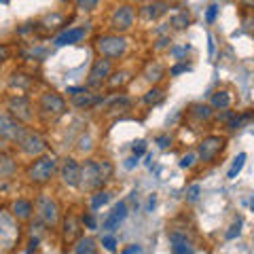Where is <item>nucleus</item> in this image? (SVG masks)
<instances>
[{
  "instance_id": "37",
  "label": "nucleus",
  "mask_w": 254,
  "mask_h": 254,
  "mask_svg": "<svg viewBox=\"0 0 254 254\" xmlns=\"http://www.w3.org/2000/svg\"><path fill=\"white\" fill-rule=\"evenodd\" d=\"M195 161H197V153H189V155H185L180 159V168L189 170V168H193V165H195Z\"/></svg>"
},
{
  "instance_id": "29",
  "label": "nucleus",
  "mask_w": 254,
  "mask_h": 254,
  "mask_svg": "<svg viewBox=\"0 0 254 254\" xmlns=\"http://www.w3.org/2000/svg\"><path fill=\"white\" fill-rule=\"evenodd\" d=\"M189 117H195L197 121H210L214 117V108L210 104H193L189 110Z\"/></svg>"
},
{
  "instance_id": "19",
  "label": "nucleus",
  "mask_w": 254,
  "mask_h": 254,
  "mask_svg": "<svg viewBox=\"0 0 254 254\" xmlns=\"http://www.w3.org/2000/svg\"><path fill=\"white\" fill-rule=\"evenodd\" d=\"M66 26V17L64 15H60V13H51V15H47L45 19H41L34 26V30H41L43 34H51V32H55V30H60V28H64Z\"/></svg>"
},
{
  "instance_id": "41",
  "label": "nucleus",
  "mask_w": 254,
  "mask_h": 254,
  "mask_svg": "<svg viewBox=\"0 0 254 254\" xmlns=\"http://www.w3.org/2000/svg\"><path fill=\"white\" fill-rule=\"evenodd\" d=\"M240 231H242V220H237L231 225V231H227V240H233L235 235H240Z\"/></svg>"
},
{
  "instance_id": "21",
  "label": "nucleus",
  "mask_w": 254,
  "mask_h": 254,
  "mask_svg": "<svg viewBox=\"0 0 254 254\" xmlns=\"http://www.w3.org/2000/svg\"><path fill=\"white\" fill-rule=\"evenodd\" d=\"M210 106L214 110H229L233 106V93L231 89H216L212 93V98H210Z\"/></svg>"
},
{
  "instance_id": "20",
  "label": "nucleus",
  "mask_w": 254,
  "mask_h": 254,
  "mask_svg": "<svg viewBox=\"0 0 254 254\" xmlns=\"http://www.w3.org/2000/svg\"><path fill=\"white\" fill-rule=\"evenodd\" d=\"M87 34V26H78V28H70V30H64L62 34L55 38V45L58 47H66V45H74L78 41H83Z\"/></svg>"
},
{
  "instance_id": "2",
  "label": "nucleus",
  "mask_w": 254,
  "mask_h": 254,
  "mask_svg": "<svg viewBox=\"0 0 254 254\" xmlns=\"http://www.w3.org/2000/svg\"><path fill=\"white\" fill-rule=\"evenodd\" d=\"M68 113V102L58 91H45L36 102V117L45 125H53Z\"/></svg>"
},
{
  "instance_id": "10",
  "label": "nucleus",
  "mask_w": 254,
  "mask_h": 254,
  "mask_svg": "<svg viewBox=\"0 0 254 254\" xmlns=\"http://www.w3.org/2000/svg\"><path fill=\"white\" fill-rule=\"evenodd\" d=\"M17 148L21 150V155L34 159L38 155L47 153V142H45V138L41 136V133H36L34 129H26L23 136L17 140Z\"/></svg>"
},
{
  "instance_id": "7",
  "label": "nucleus",
  "mask_w": 254,
  "mask_h": 254,
  "mask_svg": "<svg viewBox=\"0 0 254 254\" xmlns=\"http://www.w3.org/2000/svg\"><path fill=\"white\" fill-rule=\"evenodd\" d=\"M34 214L38 220H43L49 229L60 227V220H62V208L58 199H53L51 195H41L38 199L34 201Z\"/></svg>"
},
{
  "instance_id": "27",
  "label": "nucleus",
  "mask_w": 254,
  "mask_h": 254,
  "mask_svg": "<svg viewBox=\"0 0 254 254\" xmlns=\"http://www.w3.org/2000/svg\"><path fill=\"white\" fill-rule=\"evenodd\" d=\"M133 106V100L127 98V95H115V98L108 100L106 110L108 113H117V110H129Z\"/></svg>"
},
{
  "instance_id": "44",
  "label": "nucleus",
  "mask_w": 254,
  "mask_h": 254,
  "mask_svg": "<svg viewBox=\"0 0 254 254\" xmlns=\"http://www.w3.org/2000/svg\"><path fill=\"white\" fill-rule=\"evenodd\" d=\"M9 58H11V49L6 45H0V64H4Z\"/></svg>"
},
{
  "instance_id": "26",
  "label": "nucleus",
  "mask_w": 254,
  "mask_h": 254,
  "mask_svg": "<svg viewBox=\"0 0 254 254\" xmlns=\"http://www.w3.org/2000/svg\"><path fill=\"white\" fill-rule=\"evenodd\" d=\"M163 100H165V87H159V85H153L144 93V98H142V102H144L146 106H157V104H161Z\"/></svg>"
},
{
  "instance_id": "12",
  "label": "nucleus",
  "mask_w": 254,
  "mask_h": 254,
  "mask_svg": "<svg viewBox=\"0 0 254 254\" xmlns=\"http://www.w3.org/2000/svg\"><path fill=\"white\" fill-rule=\"evenodd\" d=\"M28 127L23 125L21 121H17L13 115L9 113H2L0 115V140L4 142H11V144H17V140L23 136Z\"/></svg>"
},
{
  "instance_id": "38",
  "label": "nucleus",
  "mask_w": 254,
  "mask_h": 254,
  "mask_svg": "<svg viewBox=\"0 0 254 254\" xmlns=\"http://www.w3.org/2000/svg\"><path fill=\"white\" fill-rule=\"evenodd\" d=\"M102 246H104L108 252H115V250H117V240H115V235H104V237H102Z\"/></svg>"
},
{
  "instance_id": "31",
  "label": "nucleus",
  "mask_w": 254,
  "mask_h": 254,
  "mask_svg": "<svg viewBox=\"0 0 254 254\" xmlns=\"http://www.w3.org/2000/svg\"><path fill=\"white\" fill-rule=\"evenodd\" d=\"M108 201H110V193H108V190L106 189H98V190H93L89 205H91V210L95 212V210H100L102 205H106Z\"/></svg>"
},
{
  "instance_id": "9",
  "label": "nucleus",
  "mask_w": 254,
  "mask_h": 254,
  "mask_svg": "<svg viewBox=\"0 0 254 254\" xmlns=\"http://www.w3.org/2000/svg\"><path fill=\"white\" fill-rule=\"evenodd\" d=\"M133 23H136V6L131 4L117 6L110 15V32H117V34H127Z\"/></svg>"
},
{
  "instance_id": "42",
  "label": "nucleus",
  "mask_w": 254,
  "mask_h": 254,
  "mask_svg": "<svg viewBox=\"0 0 254 254\" xmlns=\"http://www.w3.org/2000/svg\"><path fill=\"white\" fill-rule=\"evenodd\" d=\"M216 13H218V4H212L208 13H205V19H208V23H214V19H216Z\"/></svg>"
},
{
  "instance_id": "16",
  "label": "nucleus",
  "mask_w": 254,
  "mask_h": 254,
  "mask_svg": "<svg viewBox=\"0 0 254 254\" xmlns=\"http://www.w3.org/2000/svg\"><path fill=\"white\" fill-rule=\"evenodd\" d=\"M70 104H72L74 108L78 110H89V108H95L98 104H104V95H95L91 93L89 89H83L74 93V95H70Z\"/></svg>"
},
{
  "instance_id": "45",
  "label": "nucleus",
  "mask_w": 254,
  "mask_h": 254,
  "mask_svg": "<svg viewBox=\"0 0 254 254\" xmlns=\"http://www.w3.org/2000/svg\"><path fill=\"white\" fill-rule=\"evenodd\" d=\"M170 43H172V38H170V36H163V38H159V41H157L155 49L161 51V49H165V47H170Z\"/></svg>"
},
{
  "instance_id": "15",
  "label": "nucleus",
  "mask_w": 254,
  "mask_h": 254,
  "mask_svg": "<svg viewBox=\"0 0 254 254\" xmlns=\"http://www.w3.org/2000/svg\"><path fill=\"white\" fill-rule=\"evenodd\" d=\"M78 168H81V163H78L76 159H72V157H66L62 163H58V174H60V178H62V182L66 187L76 189V185H78Z\"/></svg>"
},
{
  "instance_id": "51",
  "label": "nucleus",
  "mask_w": 254,
  "mask_h": 254,
  "mask_svg": "<svg viewBox=\"0 0 254 254\" xmlns=\"http://www.w3.org/2000/svg\"><path fill=\"white\" fill-rule=\"evenodd\" d=\"M62 2H68V0H62Z\"/></svg>"
},
{
  "instance_id": "18",
  "label": "nucleus",
  "mask_w": 254,
  "mask_h": 254,
  "mask_svg": "<svg viewBox=\"0 0 254 254\" xmlns=\"http://www.w3.org/2000/svg\"><path fill=\"white\" fill-rule=\"evenodd\" d=\"M9 212L19 222H30L32 216H34V203H32L30 199H15L11 203V210Z\"/></svg>"
},
{
  "instance_id": "47",
  "label": "nucleus",
  "mask_w": 254,
  "mask_h": 254,
  "mask_svg": "<svg viewBox=\"0 0 254 254\" xmlns=\"http://www.w3.org/2000/svg\"><path fill=\"white\" fill-rule=\"evenodd\" d=\"M237 4H240L242 9H246V11H250L254 6V0H237Z\"/></svg>"
},
{
  "instance_id": "43",
  "label": "nucleus",
  "mask_w": 254,
  "mask_h": 254,
  "mask_svg": "<svg viewBox=\"0 0 254 254\" xmlns=\"http://www.w3.org/2000/svg\"><path fill=\"white\" fill-rule=\"evenodd\" d=\"M146 153V142H136V144H133V155L136 157H140V155H144Z\"/></svg>"
},
{
  "instance_id": "46",
  "label": "nucleus",
  "mask_w": 254,
  "mask_h": 254,
  "mask_svg": "<svg viewBox=\"0 0 254 254\" xmlns=\"http://www.w3.org/2000/svg\"><path fill=\"white\" fill-rule=\"evenodd\" d=\"M38 240H34V237H30V242H28V248H26V252H38Z\"/></svg>"
},
{
  "instance_id": "28",
  "label": "nucleus",
  "mask_w": 254,
  "mask_h": 254,
  "mask_svg": "<svg viewBox=\"0 0 254 254\" xmlns=\"http://www.w3.org/2000/svg\"><path fill=\"white\" fill-rule=\"evenodd\" d=\"M170 26L174 30H187L190 26V11L189 9H182L178 13H174L170 17Z\"/></svg>"
},
{
  "instance_id": "8",
  "label": "nucleus",
  "mask_w": 254,
  "mask_h": 254,
  "mask_svg": "<svg viewBox=\"0 0 254 254\" xmlns=\"http://www.w3.org/2000/svg\"><path fill=\"white\" fill-rule=\"evenodd\" d=\"M6 110L21 123H32L34 121V104L26 98L23 93H13L6 98Z\"/></svg>"
},
{
  "instance_id": "13",
  "label": "nucleus",
  "mask_w": 254,
  "mask_h": 254,
  "mask_svg": "<svg viewBox=\"0 0 254 254\" xmlns=\"http://www.w3.org/2000/svg\"><path fill=\"white\" fill-rule=\"evenodd\" d=\"M60 227H62V242L66 246H72L83 235V222L74 212H68L66 216H62Z\"/></svg>"
},
{
  "instance_id": "40",
  "label": "nucleus",
  "mask_w": 254,
  "mask_h": 254,
  "mask_svg": "<svg viewBox=\"0 0 254 254\" xmlns=\"http://www.w3.org/2000/svg\"><path fill=\"white\" fill-rule=\"evenodd\" d=\"M155 142H157V146L161 148V150H165L170 144H172V136H168V133H163V136H157L155 138Z\"/></svg>"
},
{
  "instance_id": "25",
  "label": "nucleus",
  "mask_w": 254,
  "mask_h": 254,
  "mask_svg": "<svg viewBox=\"0 0 254 254\" xmlns=\"http://www.w3.org/2000/svg\"><path fill=\"white\" fill-rule=\"evenodd\" d=\"M9 83H11L13 89H17V93H26L32 87V83H34V78H32L30 74H23V72H17V70H15V72L11 74Z\"/></svg>"
},
{
  "instance_id": "48",
  "label": "nucleus",
  "mask_w": 254,
  "mask_h": 254,
  "mask_svg": "<svg viewBox=\"0 0 254 254\" xmlns=\"http://www.w3.org/2000/svg\"><path fill=\"white\" fill-rule=\"evenodd\" d=\"M133 252H142V248H140V246H136V244H133V246H129V248H125L123 250V254H133Z\"/></svg>"
},
{
  "instance_id": "17",
  "label": "nucleus",
  "mask_w": 254,
  "mask_h": 254,
  "mask_svg": "<svg viewBox=\"0 0 254 254\" xmlns=\"http://www.w3.org/2000/svg\"><path fill=\"white\" fill-rule=\"evenodd\" d=\"M125 218H127V203L125 201H119L115 208H113V212H110L108 216L104 218V222H102V229L108 231V233H113V231H117V229L121 227V222Z\"/></svg>"
},
{
  "instance_id": "24",
  "label": "nucleus",
  "mask_w": 254,
  "mask_h": 254,
  "mask_svg": "<svg viewBox=\"0 0 254 254\" xmlns=\"http://www.w3.org/2000/svg\"><path fill=\"white\" fill-rule=\"evenodd\" d=\"M72 252L74 254H95L98 252V242L93 240V237H78V240L72 244Z\"/></svg>"
},
{
  "instance_id": "3",
  "label": "nucleus",
  "mask_w": 254,
  "mask_h": 254,
  "mask_svg": "<svg viewBox=\"0 0 254 254\" xmlns=\"http://www.w3.org/2000/svg\"><path fill=\"white\" fill-rule=\"evenodd\" d=\"M93 49L102 58L108 60H121L129 49V41L125 34H117V32H108V34H100L93 38Z\"/></svg>"
},
{
  "instance_id": "30",
  "label": "nucleus",
  "mask_w": 254,
  "mask_h": 254,
  "mask_svg": "<svg viewBox=\"0 0 254 254\" xmlns=\"http://www.w3.org/2000/svg\"><path fill=\"white\" fill-rule=\"evenodd\" d=\"M17 172V163L13 161V157L0 153V178H11Z\"/></svg>"
},
{
  "instance_id": "22",
  "label": "nucleus",
  "mask_w": 254,
  "mask_h": 254,
  "mask_svg": "<svg viewBox=\"0 0 254 254\" xmlns=\"http://www.w3.org/2000/svg\"><path fill=\"white\" fill-rule=\"evenodd\" d=\"M142 76H144V81L150 83V85H159L165 78V66L159 62H148L144 72H142Z\"/></svg>"
},
{
  "instance_id": "32",
  "label": "nucleus",
  "mask_w": 254,
  "mask_h": 254,
  "mask_svg": "<svg viewBox=\"0 0 254 254\" xmlns=\"http://www.w3.org/2000/svg\"><path fill=\"white\" fill-rule=\"evenodd\" d=\"M47 231H49V227H47L43 220H36V222L30 225V237H34V240H38V242L47 235Z\"/></svg>"
},
{
  "instance_id": "4",
  "label": "nucleus",
  "mask_w": 254,
  "mask_h": 254,
  "mask_svg": "<svg viewBox=\"0 0 254 254\" xmlns=\"http://www.w3.org/2000/svg\"><path fill=\"white\" fill-rule=\"evenodd\" d=\"M36 161H32L26 170V178L30 185H36V187H43L47 182H51V178L55 176L58 172V159L53 155H38L34 157Z\"/></svg>"
},
{
  "instance_id": "6",
  "label": "nucleus",
  "mask_w": 254,
  "mask_h": 254,
  "mask_svg": "<svg viewBox=\"0 0 254 254\" xmlns=\"http://www.w3.org/2000/svg\"><path fill=\"white\" fill-rule=\"evenodd\" d=\"M227 148V136H220V133H210L205 136L199 144H197V159L201 163H216L218 157L225 153Z\"/></svg>"
},
{
  "instance_id": "11",
  "label": "nucleus",
  "mask_w": 254,
  "mask_h": 254,
  "mask_svg": "<svg viewBox=\"0 0 254 254\" xmlns=\"http://www.w3.org/2000/svg\"><path fill=\"white\" fill-rule=\"evenodd\" d=\"M110 72H113V60L98 55V58L93 60V64H91V68H89V74H87V87L98 89V87H102L106 83V78L110 76Z\"/></svg>"
},
{
  "instance_id": "39",
  "label": "nucleus",
  "mask_w": 254,
  "mask_h": 254,
  "mask_svg": "<svg viewBox=\"0 0 254 254\" xmlns=\"http://www.w3.org/2000/svg\"><path fill=\"white\" fill-rule=\"evenodd\" d=\"M189 70H190L189 64H176V66L170 68V76H178V74H182V72H189Z\"/></svg>"
},
{
  "instance_id": "49",
  "label": "nucleus",
  "mask_w": 254,
  "mask_h": 254,
  "mask_svg": "<svg viewBox=\"0 0 254 254\" xmlns=\"http://www.w3.org/2000/svg\"><path fill=\"white\" fill-rule=\"evenodd\" d=\"M136 163H138V157H136V155H133L131 159H127V163H125V168H129V170H131V168H133V165H136Z\"/></svg>"
},
{
  "instance_id": "5",
  "label": "nucleus",
  "mask_w": 254,
  "mask_h": 254,
  "mask_svg": "<svg viewBox=\"0 0 254 254\" xmlns=\"http://www.w3.org/2000/svg\"><path fill=\"white\" fill-rule=\"evenodd\" d=\"M21 240V225L9 210H0V252H13Z\"/></svg>"
},
{
  "instance_id": "14",
  "label": "nucleus",
  "mask_w": 254,
  "mask_h": 254,
  "mask_svg": "<svg viewBox=\"0 0 254 254\" xmlns=\"http://www.w3.org/2000/svg\"><path fill=\"white\" fill-rule=\"evenodd\" d=\"M170 11V2L168 0H153V2H142V6L136 11V17L142 21H159L165 13Z\"/></svg>"
},
{
  "instance_id": "33",
  "label": "nucleus",
  "mask_w": 254,
  "mask_h": 254,
  "mask_svg": "<svg viewBox=\"0 0 254 254\" xmlns=\"http://www.w3.org/2000/svg\"><path fill=\"white\" fill-rule=\"evenodd\" d=\"M244 163H246V153H240L235 157V161H233V165H231V170H229V174H227V178L229 180H233L237 174L242 172V168H244Z\"/></svg>"
},
{
  "instance_id": "36",
  "label": "nucleus",
  "mask_w": 254,
  "mask_h": 254,
  "mask_svg": "<svg viewBox=\"0 0 254 254\" xmlns=\"http://www.w3.org/2000/svg\"><path fill=\"white\" fill-rule=\"evenodd\" d=\"M199 195H201V187L199 185H193V187L187 190V203H195L197 199H199Z\"/></svg>"
},
{
  "instance_id": "35",
  "label": "nucleus",
  "mask_w": 254,
  "mask_h": 254,
  "mask_svg": "<svg viewBox=\"0 0 254 254\" xmlns=\"http://www.w3.org/2000/svg\"><path fill=\"white\" fill-rule=\"evenodd\" d=\"M81 222H83V227L89 229V231H95V229H98V220H95V216H93V210L87 212V214H83Z\"/></svg>"
},
{
  "instance_id": "34",
  "label": "nucleus",
  "mask_w": 254,
  "mask_h": 254,
  "mask_svg": "<svg viewBox=\"0 0 254 254\" xmlns=\"http://www.w3.org/2000/svg\"><path fill=\"white\" fill-rule=\"evenodd\" d=\"M100 0H74V6L81 13H93L95 9H98Z\"/></svg>"
},
{
  "instance_id": "23",
  "label": "nucleus",
  "mask_w": 254,
  "mask_h": 254,
  "mask_svg": "<svg viewBox=\"0 0 254 254\" xmlns=\"http://www.w3.org/2000/svg\"><path fill=\"white\" fill-rule=\"evenodd\" d=\"M131 83V72L129 70H113L110 72V76L106 78V85H108V89L110 91H115V89H123L125 85H129Z\"/></svg>"
},
{
  "instance_id": "50",
  "label": "nucleus",
  "mask_w": 254,
  "mask_h": 254,
  "mask_svg": "<svg viewBox=\"0 0 254 254\" xmlns=\"http://www.w3.org/2000/svg\"><path fill=\"white\" fill-rule=\"evenodd\" d=\"M136 2H148V0H136Z\"/></svg>"
},
{
  "instance_id": "1",
  "label": "nucleus",
  "mask_w": 254,
  "mask_h": 254,
  "mask_svg": "<svg viewBox=\"0 0 254 254\" xmlns=\"http://www.w3.org/2000/svg\"><path fill=\"white\" fill-rule=\"evenodd\" d=\"M113 163L108 159H85L78 168V185L76 189L83 193H93L98 189H104L106 182L113 178Z\"/></svg>"
}]
</instances>
